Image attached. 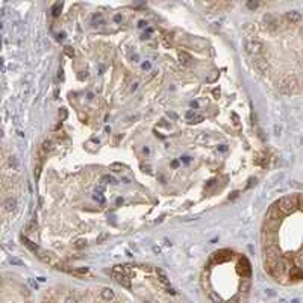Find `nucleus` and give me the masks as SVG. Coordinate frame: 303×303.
Listing matches in <instances>:
<instances>
[{"label":"nucleus","mask_w":303,"mask_h":303,"mask_svg":"<svg viewBox=\"0 0 303 303\" xmlns=\"http://www.w3.org/2000/svg\"><path fill=\"white\" fill-rule=\"evenodd\" d=\"M274 205L279 208V211H280V214H282V215H289V214H293L294 211L299 208L297 194H296V195L283 197V199H280L278 203H274Z\"/></svg>","instance_id":"obj_1"},{"label":"nucleus","mask_w":303,"mask_h":303,"mask_svg":"<svg viewBox=\"0 0 303 303\" xmlns=\"http://www.w3.org/2000/svg\"><path fill=\"white\" fill-rule=\"evenodd\" d=\"M246 52L250 56H261V53L264 52V44L258 39H247L246 41Z\"/></svg>","instance_id":"obj_2"},{"label":"nucleus","mask_w":303,"mask_h":303,"mask_svg":"<svg viewBox=\"0 0 303 303\" xmlns=\"http://www.w3.org/2000/svg\"><path fill=\"white\" fill-rule=\"evenodd\" d=\"M279 91L282 94H294L297 91V81L294 77H286L279 84Z\"/></svg>","instance_id":"obj_3"},{"label":"nucleus","mask_w":303,"mask_h":303,"mask_svg":"<svg viewBox=\"0 0 303 303\" xmlns=\"http://www.w3.org/2000/svg\"><path fill=\"white\" fill-rule=\"evenodd\" d=\"M264 253H265V262H267V265L273 264V262H276L278 259H280V252H279V249L276 247V246H268V247H264Z\"/></svg>","instance_id":"obj_4"},{"label":"nucleus","mask_w":303,"mask_h":303,"mask_svg":"<svg viewBox=\"0 0 303 303\" xmlns=\"http://www.w3.org/2000/svg\"><path fill=\"white\" fill-rule=\"evenodd\" d=\"M238 271H240V274L243 276V278H246V279H249L250 274H252V267H250V262L247 261L246 256H241V258H240Z\"/></svg>","instance_id":"obj_5"},{"label":"nucleus","mask_w":303,"mask_h":303,"mask_svg":"<svg viewBox=\"0 0 303 303\" xmlns=\"http://www.w3.org/2000/svg\"><path fill=\"white\" fill-rule=\"evenodd\" d=\"M112 279L117 282V283H120L121 286L124 288H130V279H129V276L121 273V271H118V270H112Z\"/></svg>","instance_id":"obj_6"},{"label":"nucleus","mask_w":303,"mask_h":303,"mask_svg":"<svg viewBox=\"0 0 303 303\" xmlns=\"http://www.w3.org/2000/svg\"><path fill=\"white\" fill-rule=\"evenodd\" d=\"M253 64H255V67L261 71V73H267L270 71V62L264 58H261V56H255L253 58Z\"/></svg>","instance_id":"obj_7"},{"label":"nucleus","mask_w":303,"mask_h":303,"mask_svg":"<svg viewBox=\"0 0 303 303\" xmlns=\"http://www.w3.org/2000/svg\"><path fill=\"white\" fill-rule=\"evenodd\" d=\"M232 256V253L229 250H220V252H215L212 255V262H225Z\"/></svg>","instance_id":"obj_8"},{"label":"nucleus","mask_w":303,"mask_h":303,"mask_svg":"<svg viewBox=\"0 0 303 303\" xmlns=\"http://www.w3.org/2000/svg\"><path fill=\"white\" fill-rule=\"evenodd\" d=\"M280 211H279V208L276 206V205H273V206H270V209L267 211V214H265V218L267 220H279L280 218Z\"/></svg>","instance_id":"obj_9"},{"label":"nucleus","mask_w":303,"mask_h":303,"mask_svg":"<svg viewBox=\"0 0 303 303\" xmlns=\"http://www.w3.org/2000/svg\"><path fill=\"white\" fill-rule=\"evenodd\" d=\"M278 226H279V220H265L264 232H267V233H274L276 230H278Z\"/></svg>","instance_id":"obj_10"},{"label":"nucleus","mask_w":303,"mask_h":303,"mask_svg":"<svg viewBox=\"0 0 303 303\" xmlns=\"http://www.w3.org/2000/svg\"><path fill=\"white\" fill-rule=\"evenodd\" d=\"M286 20L291 23V24H296V23H300L302 21V14L299 11H289L286 12Z\"/></svg>","instance_id":"obj_11"},{"label":"nucleus","mask_w":303,"mask_h":303,"mask_svg":"<svg viewBox=\"0 0 303 303\" xmlns=\"http://www.w3.org/2000/svg\"><path fill=\"white\" fill-rule=\"evenodd\" d=\"M3 206H5L6 212H12V211L17 209V200L14 199V197H8V199L5 200V203H3Z\"/></svg>","instance_id":"obj_12"},{"label":"nucleus","mask_w":303,"mask_h":303,"mask_svg":"<svg viewBox=\"0 0 303 303\" xmlns=\"http://www.w3.org/2000/svg\"><path fill=\"white\" fill-rule=\"evenodd\" d=\"M264 21H265L267 28H268L270 31H276V28H278V20H276V18H274L273 15L267 14V15L264 17Z\"/></svg>","instance_id":"obj_13"},{"label":"nucleus","mask_w":303,"mask_h":303,"mask_svg":"<svg viewBox=\"0 0 303 303\" xmlns=\"http://www.w3.org/2000/svg\"><path fill=\"white\" fill-rule=\"evenodd\" d=\"M52 149H53V142H52L50 140H47V141H44L43 142V146H41V149H39V156H44V155H47Z\"/></svg>","instance_id":"obj_14"},{"label":"nucleus","mask_w":303,"mask_h":303,"mask_svg":"<svg viewBox=\"0 0 303 303\" xmlns=\"http://www.w3.org/2000/svg\"><path fill=\"white\" fill-rule=\"evenodd\" d=\"M289 278H291L293 280H302L303 279V270L302 268H293L291 271H289Z\"/></svg>","instance_id":"obj_15"},{"label":"nucleus","mask_w":303,"mask_h":303,"mask_svg":"<svg viewBox=\"0 0 303 303\" xmlns=\"http://www.w3.org/2000/svg\"><path fill=\"white\" fill-rule=\"evenodd\" d=\"M102 299L103 300H106V302H112L115 299V294L111 288H105L103 291H102Z\"/></svg>","instance_id":"obj_16"},{"label":"nucleus","mask_w":303,"mask_h":303,"mask_svg":"<svg viewBox=\"0 0 303 303\" xmlns=\"http://www.w3.org/2000/svg\"><path fill=\"white\" fill-rule=\"evenodd\" d=\"M156 274H158V278H159V282L162 285H165L167 288H170V282H168V278H167V274L161 270V268H158L156 270Z\"/></svg>","instance_id":"obj_17"},{"label":"nucleus","mask_w":303,"mask_h":303,"mask_svg":"<svg viewBox=\"0 0 303 303\" xmlns=\"http://www.w3.org/2000/svg\"><path fill=\"white\" fill-rule=\"evenodd\" d=\"M61 9H62V2H58L53 5V8H52V14H53V17H58L61 14Z\"/></svg>","instance_id":"obj_18"},{"label":"nucleus","mask_w":303,"mask_h":303,"mask_svg":"<svg viewBox=\"0 0 303 303\" xmlns=\"http://www.w3.org/2000/svg\"><path fill=\"white\" fill-rule=\"evenodd\" d=\"M23 241H24V244H26V246H28V247H29L31 250H33V252H35V253H38V252H39V247H38L36 244H33L32 241H29L28 238H23Z\"/></svg>","instance_id":"obj_19"},{"label":"nucleus","mask_w":303,"mask_h":303,"mask_svg":"<svg viewBox=\"0 0 303 303\" xmlns=\"http://www.w3.org/2000/svg\"><path fill=\"white\" fill-rule=\"evenodd\" d=\"M179 59H180V62H183V64H188V62L191 61V56L187 53V52H180V53H179Z\"/></svg>","instance_id":"obj_20"},{"label":"nucleus","mask_w":303,"mask_h":303,"mask_svg":"<svg viewBox=\"0 0 303 303\" xmlns=\"http://www.w3.org/2000/svg\"><path fill=\"white\" fill-rule=\"evenodd\" d=\"M240 289H241L243 293H247L249 289H250V280H249V279H244V282L240 285Z\"/></svg>","instance_id":"obj_21"},{"label":"nucleus","mask_w":303,"mask_h":303,"mask_svg":"<svg viewBox=\"0 0 303 303\" xmlns=\"http://www.w3.org/2000/svg\"><path fill=\"white\" fill-rule=\"evenodd\" d=\"M38 253H39L38 256H39V259H41V261H44V262H50V256H49L47 252H43V250H39Z\"/></svg>","instance_id":"obj_22"},{"label":"nucleus","mask_w":303,"mask_h":303,"mask_svg":"<svg viewBox=\"0 0 303 303\" xmlns=\"http://www.w3.org/2000/svg\"><path fill=\"white\" fill-rule=\"evenodd\" d=\"M296 264H297L299 268L303 270V253H299V255L296 256Z\"/></svg>","instance_id":"obj_23"},{"label":"nucleus","mask_w":303,"mask_h":303,"mask_svg":"<svg viewBox=\"0 0 303 303\" xmlns=\"http://www.w3.org/2000/svg\"><path fill=\"white\" fill-rule=\"evenodd\" d=\"M9 165L14 168V170L18 168V161H17V158H15V156H11V158H9Z\"/></svg>","instance_id":"obj_24"},{"label":"nucleus","mask_w":303,"mask_h":303,"mask_svg":"<svg viewBox=\"0 0 303 303\" xmlns=\"http://www.w3.org/2000/svg\"><path fill=\"white\" fill-rule=\"evenodd\" d=\"M209 299L212 300L214 303H221V299H220V297H218L217 294H214L212 291H209Z\"/></svg>","instance_id":"obj_25"},{"label":"nucleus","mask_w":303,"mask_h":303,"mask_svg":"<svg viewBox=\"0 0 303 303\" xmlns=\"http://www.w3.org/2000/svg\"><path fill=\"white\" fill-rule=\"evenodd\" d=\"M258 6H259L258 2H253V0H252V2H247V8H249V9H256Z\"/></svg>","instance_id":"obj_26"},{"label":"nucleus","mask_w":303,"mask_h":303,"mask_svg":"<svg viewBox=\"0 0 303 303\" xmlns=\"http://www.w3.org/2000/svg\"><path fill=\"white\" fill-rule=\"evenodd\" d=\"M64 303H77V299L74 296H68L67 299L64 300Z\"/></svg>","instance_id":"obj_27"},{"label":"nucleus","mask_w":303,"mask_h":303,"mask_svg":"<svg viewBox=\"0 0 303 303\" xmlns=\"http://www.w3.org/2000/svg\"><path fill=\"white\" fill-rule=\"evenodd\" d=\"M167 117L170 118V120H177V114L173 112V111H168V112H167Z\"/></svg>","instance_id":"obj_28"},{"label":"nucleus","mask_w":303,"mask_h":303,"mask_svg":"<svg viewBox=\"0 0 303 303\" xmlns=\"http://www.w3.org/2000/svg\"><path fill=\"white\" fill-rule=\"evenodd\" d=\"M11 264H14V265H23V261H20L18 258H11Z\"/></svg>","instance_id":"obj_29"},{"label":"nucleus","mask_w":303,"mask_h":303,"mask_svg":"<svg viewBox=\"0 0 303 303\" xmlns=\"http://www.w3.org/2000/svg\"><path fill=\"white\" fill-rule=\"evenodd\" d=\"M112 170L117 171V173H120V171L123 170V165H120V164H112Z\"/></svg>","instance_id":"obj_30"},{"label":"nucleus","mask_w":303,"mask_h":303,"mask_svg":"<svg viewBox=\"0 0 303 303\" xmlns=\"http://www.w3.org/2000/svg\"><path fill=\"white\" fill-rule=\"evenodd\" d=\"M85 244H86V241H85V240H77V241H76V244H74V246H76V247H77V249H81V247H84V246H85Z\"/></svg>","instance_id":"obj_31"},{"label":"nucleus","mask_w":303,"mask_h":303,"mask_svg":"<svg viewBox=\"0 0 303 303\" xmlns=\"http://www.w3.org/2000/svg\"><path fill=\"white\" fill-rule=\"evenodd\" d=\"M103 180H108L109 183H117V179H115V177H112V176H105V177H103Z\"/></svg>","instance_id":"obj_32"},{"label":"nucleus","mask_w":303,"mask_h":303,"mask_svg":"<svg viewBox=\"0 0 303 303\" xmlns=\"http://www.w3.org/2000/svg\"><path fill=\"white\" fill-rule=\"evenodd\" d=\"M200 121H203V117H202V115H195L193 120H191V123H200Z\"/></svg>","instance_id":"obj_33"},{"label":"nucleus","mask_w":303,"mask_h":303,"mask_svg":"<svg viewBox=\"0 0 303 303\" xmlns=\"http://www.w3.org/2000/svg\"><path fill=\"white\" fill-rule=\"evenodd\" d=\"M114 21H115V23H121V21H123V15H121V14H115V15H114Z\"/></svg>","instance_id":"obj_34"},{"label":"nucleus","mask_w":303,"mask_h":303,"mask_svg":"<svg viewBox=\"0 0 303 303\" xmlns=\"http://www.w3.org/2000/svg\"><path fill=\"white\" fill-rule=\"evenodd\" d=\"M106 238H108V233H100L99 238H97V243H102V241H105Z\"/></svg>","instance_id":"obj_35"},{"label":"nucleus","mask_w":303,"mask_h":303,"mask_svg":"<svg viewBox=\"0 0 303 303\" xmlns=\"http://www.w3.org/2000/svg\"><path fill=\"white\" fill-rule=\"evenodd\" d=\"M73 273H77V274H86V273H88V268H79V270H73Z\"/></svg>","instance_id":"obj_36"},{"label":"nucleus","mask_w":303,"mask_h":303,"mask_svg":"<svg viewBox=\"0 0 303 303\" xmlns=\"http://www.w3.org/2000/svg\"><path fill=\"white\" fill-rule=\"evenodd\" d=\"M194 117H195V115H194V111H188V112H187V118H188V120H193Z\"/></svg>","instance_id":"obj_37"},{"label":"nucleus","mask_w":303,"mask_h":303,"mask_svg":"<svg viewBox=\"0 0 303 303\" xmlns=\"http://www.w3.org/2000/svg\"><path fill=\"white\" fill-rule=\"evenodd\" d=\"M255 183H256V179H250V180H249V185H247V188H252V187L255 185Z\"/></svg>","instance_id":"obj_38"},{"label":"nucleus","mask_w":303,"mask_h":303,"mask_svg":"<svg viewBox=\"0 0 303 303\" xmlns=\"http://www.w3.org/2000/svg\"><path fill=\"white\" fill-rule=\"evenodd\" d=\"M149 68H150V64H149V62H144V64H142V70H149Z\"/></svg>","instance_id":"obj_39"},{"label":"nucleus","mask_w":303,"mask_h":303,"mask_svg":"<svg viewBox=\"0 0 303 303\" xmlns=\"http://www.w3.org/2000/svg\"><path fill=\"white\" fill-rule=\"evenodd\" d=\"M67 55H68V56H73V55H74V50H71L70 47H67Z\"/></svg>","instance_id":"obj_40"},{"label":"nucleus","mask_w":303,"mask_h":303,"mask_svg":"<svg viewBox=\"0 0 303 303\" xmlns=\"http://www.w3.org/2000/svg\"><path fill=\"white\" fill-rule=\"evenodd\" d=\"M153 253H156V255H158V253H161V249L158 247V246H155V247H153Z\"/></svg>","instance_id":"obj_41"},{"label":"nucleus","mask_w":303,"mask_h":303,"mask_svg":"<svg viewBox=\"0 0 303 303\" xmlns=\"http://www.w3.org/2000/svg\"><path fill=\"white\" fill-rule=\"evenodd\" d=\"M274 132H276V135H279V134H280V127H279V126H274Z\"/></svg>","instance_id":"obj_42"},{"label":"nucleus","mask_w":303,"mask_h":303,"mask_svg":"<svg viewBox=\"0 0 303 303\" xmlns=\"http://www.w3.org/2000/svg\"><path fill=\"white\" fill-rule=\"evenodd\" d=\"M214 96H217V97L220 96V89H217V88L214 89Z\"/></svg>","instance_id":"obj_43"},{"label":"nucleus","mask_w":303,"mask_h":303,"mask_svg":"<svg viewBox=\"0 0 303 303\" xmlns=\"http://www.w3.org/2000/svg\"><path fill=\"white\" fill-rule=\"evenodd\" d=\"M191 106H193V108H197V106H199V103H197V102H191Z\"/></svg>","instance_id":"obj_44"},{"label":"nucleus","mask_w":303,"mask_h":303,"mask_svg":"<svg viewBox=\"0 0 303 303\" xmlns=\"http://www.w3.org/2000/svg\"><path fill=\"white\" fill-rule=\"evenodd\" d=\"M146 24H147L146 21H140V24H138V26H140V28H144V26H146Z\"/></svg>","instance_id":"obj_45"},{"label":"nucleus","mask_w":303,"mask_h":303,"mask_svg":"<svg viewBox=\"0 0 303 303\" xmlns=\"http://www.w3.org/2000/svg\"><path fill=\"white\" fill-rule=\"evenodd\" d=\"M291 303H300V302H299V300H297V299H296V300H293V302H291Z\"/></svg>","instance_id":"obj_46"},{"label":"nucleus","mask_w":303,"mask_h":303,"mask_svg":"<svg viewBox=\"0 0 303 303\" xmlns=\"http://www.w3.org/2000/svg\"><path fill=\"white\" fill-rule=\"evenodd\" d=\"M279 303H286V302H285V300H280V302H279Z\"/></svg>","instance_id":"obj_47"}]
</instances>
